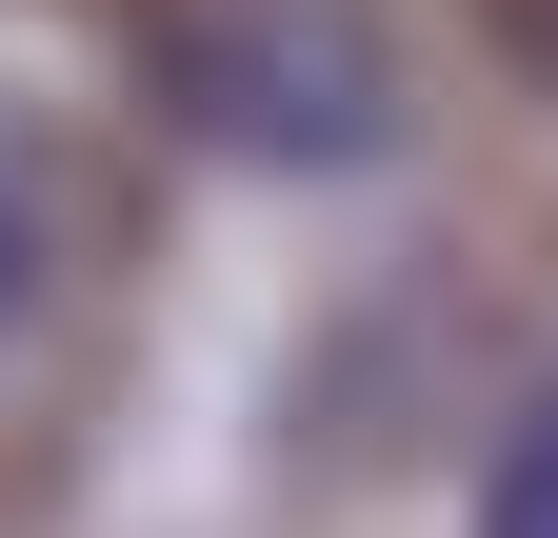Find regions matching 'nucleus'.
Returning a JSON list of instances; mask_svg holds the SVG:
<instances>
[{
  "mask_svg": "<svg viewBox=\"0 0 558 538\" xmlns=\"http://www.w3.org/2000/svg\"><path fill=\"white\" fill-rule=\"evenodd\" d=\"M478 538H558V379L519 399V439H499V479H478Z\"/></svg>",
  "mask_w": 558,
  "mask_h": 538,
  "instance_id": "obj_1",
  "label": "nucleus"
},
{
  "mask_svg": "<svg viewBox=\"0 0 558 538\" xmlns=\"http://www.w3.org/2000/svg\"><path fill=\"white\" fill-rule=\"evenodd\" d=\"M40 299H60V240H40V199H21V180H0V359H21V340H40Z\"/></svg>",
  "mask_w": 558,
  "mask_h": 538,
  "instance_id": "obj_2",
  "label": "nucleus"
}]
</instances>
